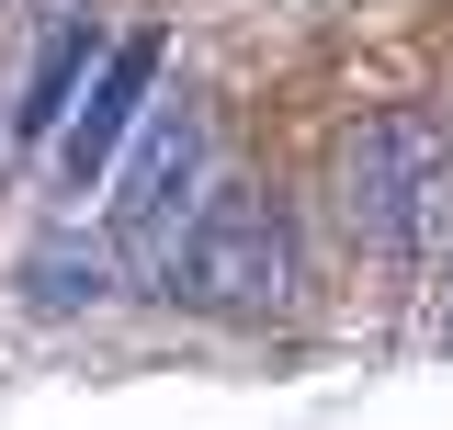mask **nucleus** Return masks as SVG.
I'll return each mask as SVG.
<instances>
[{"instance_id":"obj_4","label":"nucleus","mask_w":453,"mask_h":430,"mask_svg":"<svg viewBox=\"0 0 453 430\" xmlns=\"http://www.w3.org/2000/svg\"><path fill=\"white\" fill-rule=\"evenodd\" d=\"M148 91H159V35H125V46L103 57V80L68 103V125H57V170H68V193H103L113 159L136 148V125H148Z\"/></svg>"},{"instance_id":"obj_2","label":"nucleus","mask_w":453,"mask_h":430,"mask_svg":"<svg viewBox=\"0 0 453 430\" xmlns=\"http://www.w3.org/2000/svg\"><path fill=\"white\" fill-rule=\"evenodd\" d=\"M170 295H193L216 318H273V306H295V227H283V204L261 181H216L193 204V238L170 261Z\"/></svg>"},{"instance_id":"obj_3","label":"nucleus","mask_w":453,"mask_h":430,"mask_svg":"<svg viewBox=\"0 0 453 430\" xmlns=\"http://www.w3.org/2000/svg\"><path fill=\"white\" fill-rule=\"evenodd\" d=\"M204 181V113L193 103H148L136 148L113 159V272H136L148 295H170V261L193 238V193Z\"/></svg>"},{"instance_id":"obj_5","label":"nucleus","mask_w":453,"mask_h":430,"mask_svg":"<svg viewBox=\"0 0 453 430\" xmlns=\"http://www.w3.org/2000/svg\"><path fill=\"white\" fill-rule=\"evenodd\" d=\"M23 295H35L46 318H68V306H103V295H113V250H103V238H91V250H80V238H46V250L23 261Z\"/></svg>"},{"instance_id":"obj_6","label":"nucleus","mask_w":453,"mask_h":430,"mask_svg":"<svg viewBox=\"0 0 453 430\" xmlns=\"http://www.w3.org/2000/svg\"><path fill=\"white\" fill-rule=\"evenodd\" d=\"M80 80H91V35H80V23H57L46 57H35V91H23V113H12V125H23V136H57V125H68V103H80Z\"/></svg>"},{"instance_id":"obj_1","label":"nucleus","mask_w":453,"mask_h":430,"mask_svg":"<svg viewBox=\"0 0 453 430\" xmlns=\"http://www.w3.org/2000/svg\"><path fill=\"white\" fill-rule=\"evenodd\" d=\"M340 215L374 261H442L453 250V136L419 103H386L340 136Z\"/></svg>"}]
</instances>
